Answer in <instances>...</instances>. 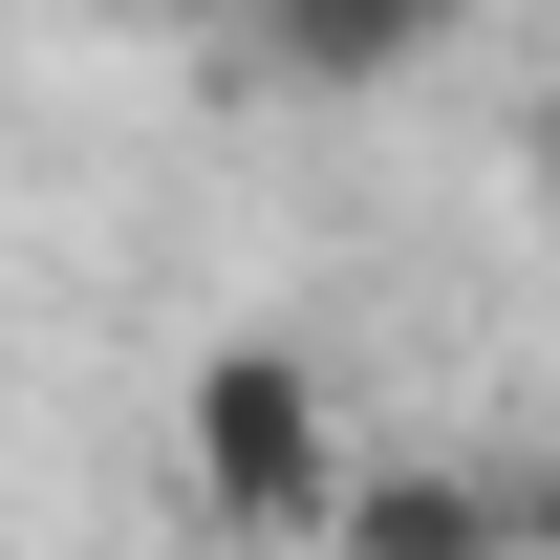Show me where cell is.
Wrapping results in <instances>:
<instances>
[{
	"mask_svg": "<svg viewBox=\"0 0 560 560\" xmlns=\"http://www.w3.org/2000/svg\"><path fill=\"white\" fill-rule=\"evenodd\" d=\"M173 453H195V495L237 517V539H302V517H346V388L302 346H215L195 388H173Z\"/></svg>",
	"mask_w": 560,
	"mask_h": 560,
	"instance_id": "1",
	"label": "cell"
},
{
	"mask_svg": "<svg viewBox=\"0 0 560 560\" xmlns=\"http://www.w3.org/2000/svg\"><path fill=\"white\" fill-rule=\"evenodd\" d=\"M130 22H259V0H130Z\"/></svg>",
	"mask_w": 560,
	"mask_h": 560,
	"instance_id": "4",
	"label": "cell"
},
{
	"mask_svg": "<svg viewBox=\"0 0 560 560\" xmlns=\"http://www.w3.org/2000/svg\"><path fill=\"white\" fill-rule=\"evenodd\" d=\"M259 44H280L302 86H346V108H366V86H410L431 44H453V0H259Z\"/></svg>",
	"mask_w": 560,
	"mask_h": 560,
	"instance_id": "2",
	"label": "cell"
},
{
	"mask_svg": "<svg viewBox=\"0 0 560 560\" xmlns=\"http://www.w3.org/2000/svg\"><path fill=\"white\" fill-rule=\"evenodd\" d=\"M517 560H560V539H539V517H517Z\"/></svg>",
	"mask_w": 560,
	"mask_h": 560,
	"instance_id": "5",
	"label": "cell"
},
{
	"mask_svg": "<svg viewBox=\"0 0 560 560\" xmlns=\"http://www.w3.org/2000/svg\"><path fill=\"white\" fill-rule=\"evenodd\" d=\"M539 539H560V495H539Z\"/></svg>",
	"mask_w": 560,
	"mask_h": 560,
	"instance_id": "6",
	"label": "cell"
},
{
	"mask_svg": "<svg viewBox=\"0 0 560 560\" xmlns=\"http://www.w3.org/2000/svg\"><path fill=\"white\" fill-rule=\"evenodd\" d=\"M324 539H346V560H517V517H475L453 475H346Z\"/></svg>",
	"mask_w": 560,
	"mask_h": 560,
	"instance_id": "3",
	"label": "cell"
}]
</instances>
